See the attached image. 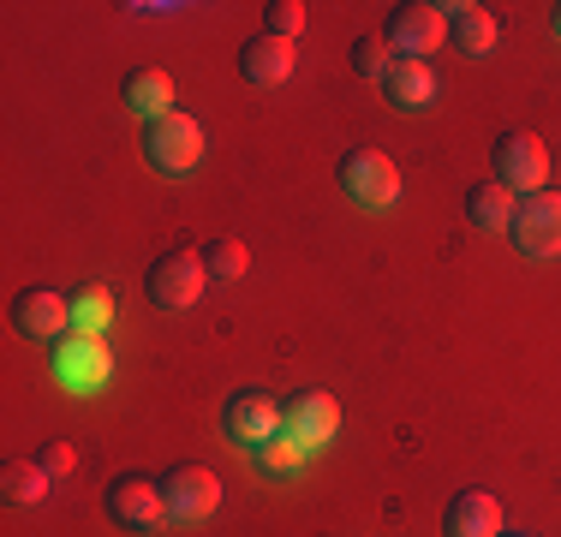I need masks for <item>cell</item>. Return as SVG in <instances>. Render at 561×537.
<instances>
[{"instance_id": "cell-1", "label": "cell", "mask_w": 561, "mask_h": 537, "mask_svg": "<svg viewBox=\"0 0 561 537\" xmlns=\"http://www.w3.org/2000/svg\"><path fill=\"white\" fill-rule=\"evenodd\" d=\"M144 161H150L156 173H168V180H180V173H192L197 161H204V126H197L192 114H162L144 126Z\"/></svg>"}, {"instance_id": "cell-2", "label": "cell", "mask_w": 561, "mask_h": 537, "mask_svg": "<svg viewBox=\"0 0 561 537\" xmlns=\"http://www.w3.org/2000/svg\"><path fill=\"white\" fill-rule=\"evenodd\" d=\"M490 168H496V185H507L514 197H531L543 192V180H550V150H543L538 132H502L496 144H490Z\"/></svg>"}, {"instance_id": "cell-3", "label": "cell", "mask_w": 561, "mask_h": 537, "mask_svg": "<svg viewBox=\"0 0 561 537\" xmlns=\"http://www.w3.org/2000/svg\"><path fill=\"white\" fill-rule=\"evenodd\" d=\"M382 43H389L394 60H431L448 43L443 7H431V0H400L389 12V24H382Z\"/></svg>"}, {"instance_id": "cell-4", "label": "cell", "mask_w": 561, "mask_h": 537, "mask_svg": "<svg viewBox=\"0 0 561 537\" xmlns=\"http://www.w3.org/2000/svg\"><path fill=\"white\" fill-rule=\"evenodd\" d=\"M514 251L526 258H561V192H531V197H514Z\"/></svg>"}, {"instance_id": "cell-5", "label": "cell", "mask_w": 561, "mask_h": 537, "mask_svg": "<svg viewBox=\"0 0 561 537\" xmlns=\"http://www.w3.org/2000/svg\"><path fill=\"white\" fill-rule=\"evenodd\" d=\"M204 281H209V268L197 251H162V258L150 263V275H144V293H150L162 311H185V305L204 299Z\"/></svg>"}, {"instance_id": "cell-6", "label": "cell", "mask_w": 561, "mask_h": 537, "mask_svg": "<svg viewBox=\"0 0 561 537\" xmlns=\"http://www.w3.org/2000/svg\"><path fill=\"white\" fill-rule=\"evenodd\" d=\"M108 519L119 532H162L168 526V495H162V478H114L108 483Z\"/></svg>"}, {"instance_id": "cell-7", "label": "cell", "mask_w": 561, "mask_h": 537, "mask_svg": "<svg viewBox=\"0 0 561 537\" xmlns=\"http://www.w3.org/2000/svg\"><path fill=\"white\" fill-rule=\"evenodd\" d=\"M341 192L358 209H389L400 197V168L382 150H346L341 156Z\"/></svg>"}, {"instance_id": "cell-8", "label": "cell", "mask_w": 561, "mask_h": 537, "mask_svg": "<svg viewBox=\"0 0 561 537\" xmlns=\"http://www.w3.org/2000/svg\"><path fill=\"white\" fill-rule=\"evenodd\" d=\"M280 430H287L305 454L323 448V442H335V430H341V400L329 395V388H299V395L280 407Z\"/></svg>"}, {"instance_id": "cell-9", "label": "cell", "mask_w": 561, "mask_h": 537, "mask_svg": "<svg viewBox=\"0 0 561 537\" xmlns=\"http://www.w3.org/2000/svg\"><path fill=\"white\" fill-rule=\"evenodd\" d=\"M12 329H19L24 341L60 346L66 329H72V299L55 293V287H24L19 299H12Z\"/></svg>"}, {"instance_id": "cell-10", "label": "cell", "mask_w": 561, "mask_h": 537, "mask_svg": "<svg viewBox=\"0 0 561 537\" xmlns=\"http://www.w3.org/2000/svg\"><path fill=\"white\" fill-rule=\"evenodd\" d=\"M114 376V353L102 346V334H66L55 346V382L72 388V395H90Z\"/></svg>"}, {"instance_id": "cell-11", "label": "cell", "mask_w": 561, "mask_h": 537, "mask_svg": "<svg viewBox=\"0 0 561 537\" xmlns=\"http://www.w3.org/2000/svg\"><path fill=\"white\" fill-rule=\"evenodd\" d=\"M162 495H168V519L192 526V519H209L221 507V478L209 466H173V472H162Z\"/></svg>"}, {"instance_id": "cell-12", "label": "cell", "mask_w": 561, "mask_h": 537, "mask_svg": "<svg viewBox=\"0 0 561 537\" xmlns=\"http://www.w3.org/2000/svg\"><path fill=\"white\" fill-rule=\"evenodd\" d=\"M221 430L233 442H270L280 436V407H275V395H263V388H239V395H227V407H221Z\"/></svg>"}, {"instance_id": "cell-13", "label": "cell", "mask_w": 561, "mask_h": 537, "mask_svg": "<svg viewBox=\"0 0 561 537\" xmlns=\"http://www.w3.org/2000/svg\"><path fill=\"white\" fill-rule=\"evenodd\" d=\"M293 66H299V48H293L287 36H270V31H257L245 48H239V72H245L251 84H263V90L287 84V78H293Z\"/></svg>"}, {"instance_id": "cell-14", "label": "cell", "mask_w": 561, "mask_h": 537, "mask_svg": "<svg viewBox=\"0 0 561 537\" xmlns=\"http://www.w3.org/2000/svg\"><path fill=\"white\" fill-rule=\"evenodd\" d=\"M377 84H382V102H389L394 114H419V107H431V96H436L431 60H389V72H382Z\"/></svg>"}, {"instance_id": "cell-15", "label": "cell", "mask_w": 561, "mask_h": 537, "mask_svg": "<svg viewBox=\"0 0 561 537\" xmlns=\"http://www.w3.org/2000/svg\"><path fill=\"white\" fill-rule=\"evenodd\" d=\"M443 24H448V43L466 54V60H478V54L496 48V12L478 7V0H448L443 7Z\"/></svg>"}, {"instance_id": "cell-16", "label": "cell", "mask_w": 561, "mask_h": 537, "mask_svg": "<svg viewBox=\"0 0 561 537\" xmlns=\"http://www.w3.org/2000/svg\"><path fill=\"white\" fill-rule=\"evenodd\" d=\"M443 537H502V502L490 490H460L443 514Z\"/></svg>"}, {"instance_id": "cell-17", "label": "cell", "mask_w": 561, "mask_h": 537, "mask_svg": "<svg viewBox=\"0 0 561 537\" xmlns=\"http://www.w3.org/2000/svg\"><path fill=\"white\" fill-rule=\"evenodd\" d=\"M119 102L138 119H162V114H173V78L162 66H138V72H126V84H119Z\"/></svg>"}, {"instance_id": "cell-18", "label": "cell", "mask_w": 561, "mask_h": 537, "mask_svg": "<svg viewBox=\"0 0 561 537\" xmlns=\"http://www.w3.org/2000/svg\"><path fill=\"white\" fill-rule=\"evenodd\" d=\"M466 221H472L478 233H507V221H514V192L496 180L472 185V192H466Z\"/></svg>"}, {"instance_id": "cell-19", "label": "cell", "mask_w": 561, "mask_h": 537, "mask_svg": "<svg viewBox=\"0 0 561 537\" xmlns=\"http://www.w3.org/2000/svg\"><path fill=\"white\" fill-rule=\"evenodd\" d=\"M0 483H7V502H19V507H36V502H48V478L36 460H12L7 472H0Z\"/></svg>"}, {"instance_id": "cell-20", "label": "cell", "mask_w": 561, "mask_h": 537, "mask_svg": "<svg viewBox=\"0 0 561 537\" xmlns=\"http://www.w3.org/2000/svg\"><path fill=\"white\" fill-rule=\"evenodd\" d=\"M72 322H78V334H102L114 322V299H108V287H78L72 293Z\"/></svg>"}, {"instance_id": "cell-21", "label": "cell", "mask_w": 561, "mask_h": 537, "mask_svg": "<svg viewBox=\"0 0 561 537\" xmlns=\"http://www.w3.org/2000/svg\"><path fill=\"white\" fill-rule=\"evenodd\" d=\"M197 258H204V268H209L216 281H239V275L251 268V258H245V245H239V239H209Z\"/></svg>"}, {"instance_id": "cell-22", "label": "cell", "mask_w": 561, "mask_h": 537, "mask_svg": "<svg viewBox=\"0 0 561 537\" xmlns=\"http://www.w3.org/2000/svg\"><path fill=\"white\" fill-rule=\"evenodd\" d=\"M299 460H305V448L287 436V430H280V436H270V442H257V466H263V472H275V478L293 472Z\"/></svg>"}, {"instance_id": "cell-23", "label": "cell", "mask_w": 561, "mask_h": 537, "mask_svg": "<svg viewBox=\"0 0 561 537\" xmlns=\"http://www.w3.org/2000/svg\"><path fill=\"white\" fill-rule=\"evenodd\" d=\"M263 31L293 43V36L305 31V0H270V7H263Z\"/></svg>"}, {"instance_id": "cell-24", "label": "cell", "mask_w": 561, "mask_h": 537, "mask_svg": "<svg viewBox=\"0 0 561 537\" xmlns=\"http://www.w3.org/2000/svg\"><path fill=\"white\" fill-rule=\"evenodd\" d=\"M389 60H394V54H389L382 36H358V43H353V72L358 78H382V72H389Z\"/></svg>"}, {"instance_id": "cell-25", "label": "cell", "mask_w": 561, "mask_h": 537, "mask_svg": "<svg viewBox=\"0 0 561 537\" xmlns=\"http://www.w3.org/2000/svg\"><path fill=\"white\" fill-rule=\"evenodd\" d=\"M36 466H43L48 478H66V472H72V448H66V442H43V454H36Z\"/></svg>"}, {"instance_id": "cell-26", "label": "cell", "mask_w": 561, "mask_h": 537, "mask_svg": "<svg viewBox=\"0 0 561 537\" xmlns=\"http://www.w3.org/2000/svg\"><path fill=\"white\" fill-rule=\"evenodd\" d=\"M550 24H556V36H561V7H556V19H550Z\"/></svg>"}, {"instance_id": "cell-27", "label": "cell", "mask_w": 561, "mask_h": 537, "mask_svg": "<svg viewBox=\"0 0 561 537\" xmlns=\"http://www.w3.org/2000/svg\"><path fill=\"white\" fill-rule=\"evenodd\" d=\"M514 537H531V532H514Z\"/></svg>"}]
</instances>
